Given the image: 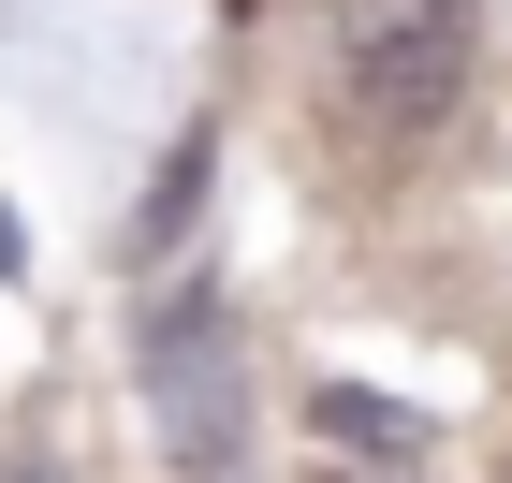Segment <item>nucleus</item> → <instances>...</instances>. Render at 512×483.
Instances as JSON below:
<instances>
[{"label":"nucleus","instance_id":"1","mask_svg":"<svg viewBox=\"0 0 512 483\" xmlns=\"http://www.w3.org/2000/svg\"><path fill=\"white\" fill-rule=\"evenodd\" d=\"M337 88L381 132H439L469 103V0H337Z\"/></svg>","mask_w":512,"mask_h":483},{"label":"nucleus","instance_id":"2","mask_svg":"<svg viewBox=\"0 0 512 483\" xmlns=\"http://www.w3.org/2000/svg\"><path fill=\"white\" fill-rule=\"evenodd\" d=\"M147 425H161V454L191 483L249 469V366H235V337H220L205 293H176V308L147 322Z\"/></svg>","mask_w":512,"mask_h":483},{"label":"nucleus","instance_id":"3","mask_svg":"<svg viewBox=\"0 0 512 483\" xmlns=\"http://www.w3.org/2000/svg\"><path fill=\"white\" fill-rule=\"evenodd\" d=\"M322 483H410V469H381V454H352V469H322Z\"/></svg>","mask_w":512,"mask_h":483},{"label":"nucleus","instance_id":"4","mask_svg":"<svg viewBox=\"0 0 512 483\" xmlns=\"http://www.w3.org/2000/svg\"><path fill=\"white\" fill-rule=\"evenodd\" d=\"M0 483H59V469H44V454H15V469H0Z\"/></svg>","mask_w":512,"mask_h":483},{"label":"nucleus","instance_id":"5","mask_svg":"<svg viewBox=\"0 0 512 483\" xmlns=\"http://www.w3.org/2000/svg\"><path fill=\"white\" fill-rule=\"evenodd\" d=\"M220 15H264V0H220Z\"/></svg>","mask_w":512,"mask_h":483}]
</instances>
